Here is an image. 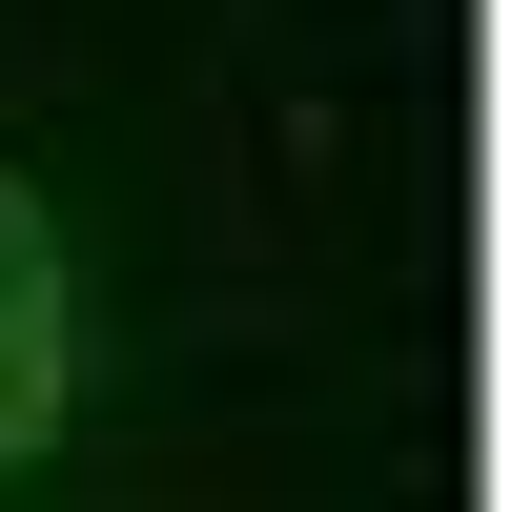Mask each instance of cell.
Returning <instances> with one entry per match:
<instances>
[{"instance_id":"cell-1","label":"cell","mask_w":512,"mask_h":512,"mask_svg":"<svg viewBox=\"0 0 512 512\" xmlns=\"http://www.w3.org/2000/svg\"><path fill=\"white\" fill-rule=\"evenodd\" d=\"M62 431V226L0 185V472Z\"/></svg>"}]
</instances>
